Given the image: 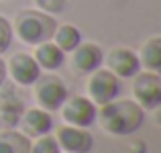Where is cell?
Listing matches in <instances>:
<instances>
[{
	"instance_id": "obj_14",
	"label": "cell",
	"mask_w": 161,
	"mask_h": 153,
	"mask_svg": "<svg viewBox=\"0 0 161 153\" xmlns=\"http://www.w3.org/2000/svg\"><path fill=\"white\" fill-rule=\"evenodd\" d=\"M139 61L141 67H145L147 71H161V37L153 35L143 43L141 51H139Z\"/></svg>"
},
{
	"instance_id": "obj_10",
	"label": "cell",
	"mask_w": 161,
	"mask_h": 153,
	"mask_svg": "<svg viewBox=\"0 0 161 153\" xmlns=\"http://www.w3.org/2000/svg\"><path fill=\"white\" fill-rule=\"evenodd\" d=\"M104 63V51L98 43L92 41H82L74 51H71V67L75 74H92L94 70L102 67Z\"/></svg>"
},
{
	"instance_id": "obj_13",
	"label": "cell",
	"mask_w": 161,
	"mask_h": 153,
	"mask_svg": "<svg viewBox=\"0 0 161 153\" xmlns=\"http://www.w3.org/2000/svg\"><path fill=\"white\" fill-rule=\"evenodd\" d=\"M33 57H35L37 65L45 71H57L59 67L63 65V61H65V53H63L53 41H45V43L35 45Z\"/></svg>"
},
{
	"instance_id": "obj_12",
	"label": "cell",
	"mask_w": 161,
	"mask_h": 153,
	"mask_svg": "<svg viewBox=\"0 0 161 153\" xmlns=\"http://www.w3.org/2000/svg\"><path fill=\"white\" fill-rule=\"evenodd\" d=\"M25 112V102L12 88H0V125L4 129H16Z\"/></svg>"
},
{
	"instance_id": "obj_7",
	"label": "cell",
	"mask_w": 161,
	"mask_h": 153,
	"mask_svg": "<svg viewBox=\"0 0 161 153\" xmlns=\"http://www.w3.org/2000/svg\"><path fill=\"white\" fill-rule=\"evenodd\" d=\"M106 70H110L118 80H129L133 76H137L143 70L139 55L129 47H114L108 51V55H104V63Z\"/></svg>"
},
{
	"instance_id": "obj_6",
	"label": "cell",
	"mask_w": 161,
	"mask_h": 153,
	"mask_svg": "<svg viewBox=\"0 0 161 153\" xmlns=\"http://www.w3.org/2000/svg\"><path fill=\"white\" fill-rule=\"evenodd\" d=\"M59 110H61V118L65 125L84 127V129L94 125L96 114H98V106L88 96H67Z\"/></svg>"
},
{
	"instance_id": "obj_2",
	"label": "cell",
	"mask_w": 161,
	"mask_h": 153,
	"mask_svg": "<svg viewBox=\"0 0 161 153\" xmlns=\"http://www.w3.org/2000/svg\"><path fill=\"white\" fill-rule=\"evenodd\" d=\"M55 29H57L55 16L39 10V8L20 10L14 16V25H12L14 37L25 45H39L45 41H51Z\"/></svg>"
},
{
	"instance_id": "obj_11",
	"label": "cell",
	"mask_w": 161,
	"mask_h": 153,
	"mask_svg": "<svg viewBox=\"0 0 161 153\" xmlns=\"http://www.w3.org/2000/svg\"><path fill=\"white\" fill-rule=\"evenodd\" d=\"M19 127L29 139H37L41 135H47L53 131V116H51V112L39 108V106L25 108L23 116L19 121Z\"/></svg>"
},
{
	"instance_id": "obj_5",
	"label": "cell",
	"mask_w": 161,
	"mask_h": 153,
	"mask_svg": "<svg viewBox=\"0 0 161 153\" xmlns=\"http://www.w3.org/2000/svg\"><path fill=\"white\" fill-rule=\"evenodd\" d=\"M88 98L94 102L96 106H104L120 94V80L106 67H98L92 74H88Z\"/></svg>"
},
{
	"instance_id": "obj_9",
	"label": "cell",
	"mask_w": 161,
	"mask_h": 153,
	"mask_svg": "<svg viewBox=\"0 0 161 153\" xmlns=\"http://www.w3.org/2000/svg\"><path fill=\"white\" fill-rule=\"evenodd\" d=\"M55 139L59 143L61 153H90L92 147H94V137L84 127L63 125L57 129Z\"/></svg>"
},
{
	"instance_id": "obj_4",
	"label": "cell",
	"mask_w": 161,
	"mask_h": 153,
	"mask_svg": "<svg viewBox=\"0 0 161 153\" xmlns=\"http://www.w3.org/2000/svg\"><path fill=\"white\" fill-rule=\"evenodd\" d=\"M130 92L133 100L141 106L143 110H157L161 106V78L157 71H139L133 76Z\"/></svg>"
},
{
	"instance_id": "obj_16",
	"label": "cell",
	"mask_w": 161,
	"mask_h": 153,
	"mask_svg": "<svg viewBox=\"0 0 161 153\" xmlns=\"http://www.w3.org/2000/svg\"><path fill=\"white\" fill-rule=\"evenodd\" d=\"M51 41L63 51V53H71L84 39H82V33H80V29L75 27V25L65 23V25H57Z\"/></svg>"
},
{
	"instance_id": "obj_18",
	"label": "cell",
	"mask_w": 161,
	"mask_h": 153,
	"mask_svg": "<svg viewBox=\"0 0 161 153\" xmlns=\"http://www.w3.org/2000/svg\"><path fill=\"white\" fill-rule=\"evenodd\" d=\"M12 39H14V33H12V23L6 19V16L0 14V55L6 53L12 45Z\"/></svg>"
},
{
	"instance_id": "obj_8",
	"label": "cell",
	"mask_w": 161,
	"mask_h": 153,
	"mask_svg": "<svg viewBox=\"0 0 161 153\" xmlns=\"http://www.w3.org/2000/svg\"><path fill=\"white\" fill-rule=\"evenodd\" d=\"M41 67L37 65L35 57L31 53L19 51L6 61V74L12 78V82L19 86H33L41 76Z\"/></svg>"
},
{
	"instance_id": "obj_17",
	"label": "cell",
	"mask_w": 161,
	"mask_h": 153,
	"mask_svg": "<svg viewBox=\"0 0 161 153\" xmlns=\"http://www.w3.org/2000/svg\"><path fill=\"white\" fill-rule=\"evenodd\" d=\"M29 153H61V149H59V143L55 139V135L47 133V135L37 137L35 141H31V151Z\"/></svg>"
},
{
	"instance_id": "obj_19",
	"label": "cell",
	"mask_w": 161,
	"mask_h": 153,
	"mask_svg": "<svg viewBox=\"0 0 161 153\" xmlns=\"http://www.w3.org/2000/svg\"><path fill=\"white\" fill-rule=\"evenodd\" d=\"M35 6L39 8V10L47 12V14H61L63 10H65L67 6V0H35Z\"/></svg>"
},
{
	"instance_id": "obj_15",
	"label": "cell",
	"mask_w": 161,
	"mask_h": 153,
	"mask_svg": "<svg viewBox=\"0 0 161 153\" xmlns=\"http://www.w3.org/2000/svg\"><path fill=\"white\" fill-rule=\"evenodd\" d=\"M31 151V139L16 129L0 131V153H29Z\"/></svg>"
},
{
	"instance_id": "obj_1",
	"label": "cell",
	"mask_w": 161,
	"mask_h": 153,
	"mask_svg": "<svg viewBox=\"0 0 161 153\" xmlns=\"http://www.w3.org/2000/svg\"><path fill=\"white\" fill-rule=\"evenodd\" d=\"M96 121L104 133L112 137H129L143 127L145 110L133 98H114L108 104L98 106Z\"/></svg>"
},
{
	"instance_id": "obj_20",
	"label": "cell",
	"mask_w": 161,
	"mask_h": 153,
	"mask_svg": "<svg viewBox=\"0 0 161 153\" xmlns=\"http://www.w3.org/2000/svg\"><path fill=\"white\" fill-rule=\"evenodd\" d=\"M6 78H8V74H6V61H4L2 55H0V88L6 84Z\"/></svg>"
},
{
	"instance_id": "obj_3",
	"label": "cell",
	"mask_w": 161,
	"mask_h": 153,
	"mask_svg": "<svg viewBox=\"0 0 161 153\" xmlns=\"http://www.w3.org/2000/svg\"><path fill=\"white\" fill-rule=\"evenodd\" d=\"M35 100L37 106L47 112H55V110L61 108V104L65 102V98L69 96L67 92V86L63 84V80L59 76H55L53 71H47V74H41L39 80L35 84Z\"/></svg>"
}]
</instances>
